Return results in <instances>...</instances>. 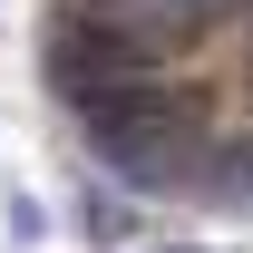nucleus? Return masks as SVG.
<instances>
[{
    "mask_svg": "<svg viewBox=\"0 0 253 253\" xmlns=\"http://www.w3.org/2000/svg\"><path fill=\"white\" fill-rule=\"evenodd\" d=\"M195 195H214V205H253V126L195 146Z\"/></svg>",
    "mask_w": 253,
    "mask_h": 253,
    "instance_id": "nucleus-3",
    "label": "nucleus"
},
{
    "mask_svg": "<svg viewBox=\"0 0 253 253\" xmlns=\"http://www.w3.org/2000/svg\"><path fill=\"white\" fill-rule=\"evenodd\" d=\"M136 68H156V49L126 30L117 10H97V0H59V10L39 20V78H49L68 107H88L97 88H117Z\"/></svg>",
    "mask_w": 253,
    "mask_h": 253,
    "instance_id": "nucleus-2",
    "label": "nucleus"
},
{
    "mask_svg": "<svg viewBox=\"0 0 253 253\" xmlns=\"http://www.w3.org/2000/svg\"><path fill=\"white\" fill-rule=\"evenodd\" d=\"M166 253H205V244H166Z\"/></svg>",
    "mask_w": 253,
    "mask_h": 253,
    "instance_id": "nucleus-4",
    "label": "nucleus"
},
{
    "mask_svg": "<svg viewBox=\"0 0 253 253\" xmlns=\"http://www.w3.org/2000/svg\"><path fill=\"white\" fill-rule=\"evenodd\" d=\"M88 146L97 166H117L126 185H195V97L166 88L156 68H136V78H117V88H97L88 107Z\"/></svg>",
    "mask_w": 253,
    "mask_h": 253,
    "instance_id": "nucleus-1",
    "label": "nucleus"
}]
</instances>
